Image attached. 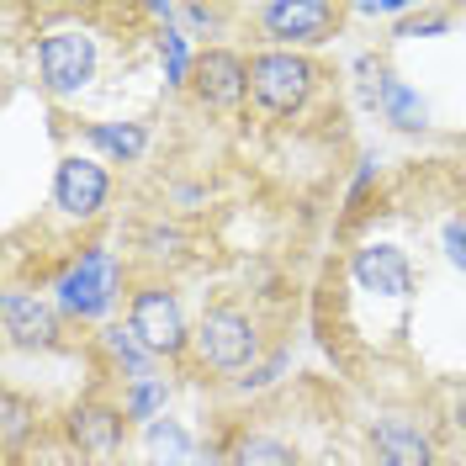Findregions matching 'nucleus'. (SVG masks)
<instances>
[{
  "label": "nucleus",
  "instance_id": "obj_7",
  "mask_svg": "<svg viewBox=\"0 0 466 466\" xmlns=\"http://www.w3.org/2000/svg\"><path fill=\"white\" fill-rule=\"evenodd\" d=\"M54 202L69 218H96L106 202V170L96 159H64L54 175Z\"/></svg>",
  "mask_w": 466,
  "mask_h": 466
},
{
  "label": "nucleus",
  "instance_id": "obj_11",
  "mask_svg": "<svg viewBox=\"0 0 466 466\" xmlns=\"http://www.w3.org/2000/svg\"><path fill=\"white\" fill-rule=\"evenodd\" d=\"M371 445H377V461L381 466H435V445L419 424L408 419H381L371 430Z\"/></svg>",
  "mask_w": 466,
  "mask_h": 466
},
{
  "label": "nucleus",
  "instance_id": "obj_15",
  "mask_svg": "<svg viewBox=\"0 0 466 466\" xmlns=\"http://www.w3.org/2000/svg\"><path fill=\"white\" fill-rule=\"evenodd\" d=\"M377 101H381V112H387V122H392V127H408V133H413V127H424V122H430L424 101H419L403 80H381Z\"/></svg>",
  "mask_w": 466,
  "mask_h": 466
},
{
  "label": "nucleus",
  "instance_id": "obj_16",
  "mask_svg": "<svg viewBox=\"0 0 466 466\" xmlns=\"http://www.w3.org/2000/svg\"><path fill=\"white\" fill-rule=\"evenodd\" d=\"M90 144L116 154V159H138L144 144H148V133L138 122H96V127H90Z\"/></svg>",
  "mask_w": 466,
  "mask_h": 466
},
{
  "label": "nucleus",
  "instance_id": "obj_8",
  "mask_svg": "<svg viewBox=\"0 0 466 466\" xmlns=\"http://www.w3.org/2000/svg\"><path fill=\"white\" fill-rule=\"evenodd\" d=\"M334 27V5L329 0H276L265 5V32L287 37V43H319Z\"/></svg>",
  "mask_w": 466,
  "mask_h": 466
},
{
  "label": "nucleus",
  "instance_id": "obj_1",
  "mask_svg": "<svg viewBox=\"0 0 466 466\" xmlns=\"http://www.w3.org/2000/svg\"><path fill=\"white\" fill-rule=\"evenodd\" d=\"M313 90V64L291 48H270V54L249 58V96L260 101L270 116H291Z\"/></svg>",
  "mask_w": 466,
  "mask_h": 466
},
{
  "label": "nucleus",
  "instance_id": "obj_20",
  "mask_svg": "<svg viewBox=\"0 0 466 466\" xmlns=\"http://www.w3.org/2000/svg\"><path fill=\"white\" fill-rule=\"evenodd\" d=\"M451 22L445 11H419V16H403V27H398V37H419V32H440Z\"/></svg>",
  "mask_w": 466,
  "mask_h": 466
},
{
  "label": "nucleus",
  "instance_id": "obj_10",
  "mask_svg": "<svg viewBox=\"0 0 466 466\" xmlns=\"http://www.w3.org/2000/svg\"><path fill=\"white\" fill-rule=\"evenodd\" d=\"M0 319H5L11 345H27V350L54 345V334H58L54 308H48V302H37L32 291H5V302H0Z\"/></svg>",
  "mask_w": 466,
  "mask_h": 466
},
{
  "label": "nucleus",
  "instance_id": "obj_22",
  "mask_svg": "<svg viewBox=\"0 0 466 466\" xmlns=\"http://www.w3.org/2000/svg\"><path fill=\"white\" fill-rule=\"evenodd\" d=\"M0 430H5V440H22V430H27V403H22L16 392L5 398V424H0Z\"/></svg>",
  "mask_w": 466,
  "mask_h": 466
},
{
  "label": "nucleus",
  "instance_id": "obj_18",
  "mask_svg": "<svg viewBox=\"0 0 466 466\" xmlns=\"http://www.w3.org/2000/svg\"><path fill=\"white\" fill-rule=\"evenodd\" d=\"M159 58H165V80H170V86H180V80L197 69V64H191V48H186V37H180L175 27H165V37H159Z\"/></svg>",
  "mask_w": 466,
  "mask_h": 466
},
{
  "label": "nucleus",
  "instance_id": "obj_6",
  "mask_svg": "<svg viewBox=\"0 0 466 466\" xmlns=\"http://www.w3.org/2000/svg\"><path fill=\"white\" fill-rule=\"evenodd\" d=\"M355 281L360 291H377V297H408L413 291V265L398 244H366V249H355Z\"/></svg>",
  "mask_w": 466,
  "mask_h": 466
},
{
  "label": "nucleus",
  "instance_id": "obj_12",
  "mask_svg": "<svg viewBox=\"0 0 466 466\" xmlns=\"http://www.w3.org/2000/svg\"><path fill=\"white\" fill-rule=\"evenodd\" d=\"M69 435H75V445L90 451V456H112L116 445H122V413L86 403V408L69 413Z\"/></svg>",
  "mask_w": 466,
  "mask_h": 466
},
{
  "label": "nucleus",
  "instance_id": "obj_23",
  "mask_svg": "<svg viewBox=\"0 0 466 466\" xmlns=\"http://www.w3.org/2000/svg\"><path fill=\"white\" fill-rule=\"evenodd\" d=\"M355 11H360V16H403L408 5L403 0H360Z\"/></svg>",
  "mask_w": 466,
  "mask_h": 466
},
{
  "label": "nucleus",
  "instance_id": "obj_24",
  "mask_svg": "<svg viewBox=\"0 0 466 466\" xmlns=\"http://www.w3.org/2000/svg\"><path fill=\"white\" fill-rule=\"evenodd\" d=\"M456 419H461V430H466V387H461V398H456Z\"/></svg>",
  "mask_w": 466,
  "mask_h": 466
},
{
  "label": "nucleus",
  "instance_id": "obj_9",
  "mask_svg": "<svg viewBox=\"0 0 466 466\" xmlns=\"http://www.w3.org/2000/svg\"><path fill=\"white\" fill-rule=\"evenodd\" d=\"M191 80H197L207 106H233V101L249 90V64H244L238 54H228V48H212V54L197 58Z\"/></svg>",
  "mask_w": 466,
  "mask_h": 466
},
{
  "label": "nucleus",
  "instance_id": "obj_2",
  "mask_svg": "<svg viewBox=\"0 0 466 466\" xmlns=\"http://www.w3.org/2000/svg\"><path fill=\"white\" fill-rule=\"evenodd\" d=\"M37 75L54 96H69V90H86L90 75H96V43L90 32L80 27H58L37 43Z\"/></svg>",
  "mask_w": 466,
  "mask_h": 466
},
{
  "label": "nucleus",
  "instance_id": "obj_13",
  "mask_svg": "<svg viewBox=\"0 0 466 466\" xmlns=\"http://www.w3.org/2000/svg\"><path fill=\"white\" fill-rule=\"evenodd\" d=\"M144 451H148V466H186L191 461V435L175 419H154L144 435Z\"/></svg>",
  "mask_w": 466,
  "mask_h": 466
},
{
  "label": "nucleus",
  "instance_id": "obj_3",
  "mask_svg": "<svg viewBox=\"0 0 466 466\" xmlns=\"http://www.w3.org/2000/svg\"><path fill=\"white\" fill-rule=\"evenodd\" d=\"M116 281H122V270H116L112 249H86L80 265L58 281V302L75 319H96V313H106L116 302Z\"/></svg>",
  "mask_w": 466,
  "mask_h": 466
},
{
  "label": "nucleus",
  "instance_id": "obj_17",
  "mask_svg": "<svg viewBox=\"0 0 466 466\" xmlns=\"http://www.w3.org/2000/svg\"><path fill=\"white\" fill-rule=\"evenodd\" d=\"M233 466H297V456L270 435H244L233 445Z\"/></svg>",
  "mask_w": 466,
  "mask_h": 466
},
{
  "label": "nucleus",
  "instance_id": "obj_19",
  "mask_svg": "<svg viewBox=\"0 0 466 466\" xmlns=\"http://www.w3.org/2000/svg\"><path fill=\"white\" fill-rule=\"evenodd\" d=\"M159 408H165V381L148 377V381H133V392H127V419H159Z\"/></svg>",
  "mask_w": 466,
  "mask_h": 466
},
{
  "label": "nucleus",
  "instance_id": "obj_14",
  "mask_svg": "<svg viewBox=\"0 0 466 466\" xmlns=\"http://www.w3.org/2000/svg\"><path fill=\"white\" fill-rule=\"evenodd\" d=\"M106 350H112V360H116V366H122L133 381H148V377H154V360H159V355H154V350H148L138 334H133V329H106Z\"/></svg>",
  "mask_w": 466,
  "mask_h": 466
},
{
  "label": "nucleus",
  "instance_id": "obj_5",
  "mask_svg": "<svg viewBox=\"0 0 466 466\" xmlns=\"http://www.w3.org/2000/svg\"><path fill=\"white\" fill-rule=\"evenodd\" d=\"M127 329H133L154 355H180V350H186V319H180V302H175L165 287H144L133 297Z\"/></svg>",
  "mask_w": 466,
  "mask_h": 466
},
{
  "label": "nucleus",
  "instance_id": "obj_21",
  "mask_svg": "<svg viewBox=\"0 0 466 466\" xmlns=\"http://www.w3.org/2000/svg\"><path fill=\"white\" fill-rule=\"evenodd\" d=\"M440 244H445V255H451V265H456V270H466V223H445V233H440Z\"/></svg>",
  "mask_w": 466,
  "mask_h": 466
},
{
  "label": "nucleus",
  "instance_id": "obj_4",
  "mask_svg": "<svg viewBox=\"0 0 466 466\" xmlns=\"http://www.w3.org/2000/svg\"><path fill=\"white\" fill-rule=\"evenodd\" d=\"M197 350H202V360L212 371H244L255 360V350H260V334H255V323L244 313L212 308L202 319V329H197Z\"/></svg>",
  "mask_w": 466,
  "mask_h": 466
}]
</instances>
